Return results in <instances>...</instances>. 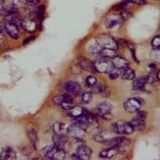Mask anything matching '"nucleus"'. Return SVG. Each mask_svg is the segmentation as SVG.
I'll return each instance as SVG.
<instances>
[{"label": "nucleus", "mask_w": 160, "mask_h": 160, "mask_svg": "<svg viewBox=\"0 0 160 160\" xmlns=\"http://www.w3.org/2000/svg\"><path fill=\"white\" fill-rule=\"evenodd\" d=\"M41 153H42L45 159H49V160H62L66 158V151L63 149L57 148L54 145L44 148L41 150Z\"/></svg>", "instance_id": "f257e3e1"}, {"label": "nucleus", "mask_w": 160, "mask_h": 160, "mask_svg": "<svg viewBox=\"0 0 160 160\" xmlns=\"http://www.w3.org/2000/svg\"><path fill=\"white\" fill-rule=\"evenodd\" d=\"M112 109H113L112 104L108 101H104V102L99 103L98 105L96 106L95 112H96V115L100 118H102V119L111 120L113 118Z\"/></svg>", "instance_id": "f03ea898"}, {"label": "nucleus", "mask_w": 160, "mask_h": 160, "mask_svg": "<svg viewBox=\"0 0 160 160\" xmlns=\"http://www.w3.org/2000/svg\"><path fill=\"white\" fill-rule=\"evenodd\" d=\"M52 101H53V103L55 104V105L59 106L60 108H62L63 110H66V111L74 106L73 97L71 95H69L68 93L59 94V95L54 96Z\"/></svg>", "instance_id": "7ed1b4c3"}, {"label": "nucleus", "mask_w": 160, "mask_h": 160, "mask_svg": "<svg viewBox=\"0 0 160 160\" xmlns=\"http://www.w3.org/2000/svg\"><path fill=\"white\" fill-rule=\"evenodd\" d=\"M95 41L103 48H109V49H113V50H117L119 48V46L117 44V41L111 36H109V34H105V33L99 34V36L96 37Z\"/></svg>", "instance_id": "20e7f679"}, {"label": "nucleus", "mask_w": 160, "mask_h": 160, "mask_svg": "<svg viewBox=\"0 0 160 160\" xmlns=\"http://www.w3.org/2000/svg\"><path fill=\"white\" fill-rule=\"evenodd\" d=\"M112 131L113 133L118 135H132L135 132L130 123L124 121H119L112 124Z\"/></svg>", "instance_id": "39448f33"}, {"label": "nucleus", "mask_w": 160, "mask_h": 160, "mask_svg": "<svg viewBox=\"0 0 160 160\" xmlns=\"http://www.w3.org/2000/svg\"><path fill=\"white\" fill-rule=\"evenodd\" d=\"M3 29L4 32L13 39L20 38V28L19 25L12 22L10 20H6L3 22Z\"/></svg>", "instance_id": "423d86ee"}, {"label": "nucleus", "mask_w": 160, "mask_h": 160, "mask_svg": "<svg viewBox=\"0 0 160 160\" xmlns=\"http://www.w3.org/2000/svg\"><path fill=\"white\" fill-rule=\"evenodd\" d=\"M143 99L140 98V97H132V98H129L128 100L125 101L124 109L129 113L138 112L143 105Z\"/></svg>", "instance_id": "0eeeda50"}, {"label": "nucleus", "mask_w": 160, "mask_h": 160, "mask_svg": "<svg viewBox=\"0 0 160 160\" xmlns=\"http://www.w3.org/2000/svg\"><path fill=\"white\" fill-rule=\"evenodd\" d=\"M94 67L97 73L106 74L109 73L114 68L113 63L109 58H99L94 62Z\"/></svg>", "instance_id": "6e6552de"}, {"label": "nucleus", "mask_w": 160, "mask_h": 160, "mask_svg": "<svg viewBox=\"0 0 160 160\" xmlns=\"http://www.w3.org/2000/svg\"><path fill=\"white\" fill-rule=\"evenodd\" d=\"M27 135L33 149H38V126L34 124H30L27 127Z\"/></svg>", "instance_id": "1a4fd4ad"}, {"label": "nucleus", "mask_w": 160, "mask_h": 160, "mask_svg": "<svg viewBox=\"0 0 160 160\" xmlns=\"http://www.w3.org/2000/svg\"><path fill=\"white\" fill-rule=\"evenodd\" d=\"M20 27L22 28L25 32L32 33V32H34L38 31V23L36 20H33L32 18H25V19L21 20Z\"/></svg>", "instance_id": "9d476101"}, {"label": "nucleus", "mask_w": 160, "mask_h": 160, "mask_svg": "<svg viewBox=\"0 0 160 160\" xmlns=\"http://www.w3.org/2000/svg\"><path fill=\"white\" fill-rule=\"evenodd\" d=\"M64 88H65V92L71 96H77L82 92L81 86L77 82H74V81H68L65 83Z\"/></svg>", "instance_id": "9b49d317"}, {"label": "nucleus", "mask_w": 160, "mask_h": 160, "mask_svg": "<svg viewBox=\"0 0 160 160\" xmlns=\"http://www.w3.org/2000/svg\"><path fill=\"white\" fill-rule=\"evenodd\" d=\"M52 140H53L54 147H56L57 148H60V149H63V150H65L66 147L69 144V142H70L69 138L66 136V134H62V135L54 134Z\"/></svg>", "instance_id": "f8f14e48"}, {"label": "nucleus", "mask_w": 160, "mask_h": 160, "mask_svg": "<svg viewBox=\"0 0 160 160\" xmlns=\"http://www.w3.org/2000/svg\"><path fill=\"white\" fill-rule=\"evenodd\" d=\"M131 143V141L129 138H125V137H118V138H111V140H106L104 144H107L108 147H127Z\"/></svg>", "instance_id": "ddd939ff"}, {"label": "nucleus", "mask_w": 160, "mask_h": 160, "mask_svg": "<svg viewBox=\"0 0 160 160\" xmlns=\"http://www.w3.org/2000/svg\"><path fill=\"white\" fill-rule=\"evenodd\" d=\"M118 154H120L119 148L117 147H109L107 148H104L99 152V158L102 159H112L115 158Z\"/></svg>", "instance_id": "4468645a"}, {"label": "nucleus", "mask_w": 160, "mask_h": 160, "mask_svg": "<svg viewBox=\"0 0 160 160\" xmlns=\"http://www.w3.org/2000/svg\"><path fill=\"white\" fill-rule=\"evenodd\" d=\"M125 22L122 18L121 14H116V15H111L106 20V28L107 29H113V28L119 27Z\"/></svg>", "instance_id": "2eb2a0df"}, {"label": "nucleus", "mask_w": 160, "mask_h": 160, "mask_svg": "<svg viewBox=\"0 0 160 160\" xmlns=\"http://www.w3.org/2000/svg\"><path fill=\"white\" fill-rule=\"evenodd\" d=\"M76 153L78 154L80 160H87V159H89L92 155V150L90 148H88V145L86 144H82V145H80L77 148V152Z\"/></svg>", "instance_id": "dca6fc26"}, {"label": "nucleus", "mask_w": 160, "mask_h": 160, "mask_svg": "<svg viewBox=\"0 0 160 160\" xmlns=\"http://www.w3.org/2000/svg\"><path fill=\"white\" fill-rule=\"evenodd\" d=\"M78 63L82 67L83 71H88L92 73H96L95 67H94V62H92L89 59L86 57H79Z\"/></svg>", "instance_id": "f3484780"}, {"label": "nucleus", "mask_w": 160, "mask_h": 160, "mask_svg": "<svg viewBox=\"0 0 160 160\" xmlns=\"http://www.w3.org/2000/svg\"><path fill=\"white\" fill-rule=\"evenodd\" d=\"M88 112V111H87L85 108H82L81 106H73L69 110H67V115L70 118H72V119H76V118L86 115Z\"/></svg>", "instance_id": "a211bd4d"}, {"label": "nucleus", "mask_w": 160, "mask_h": 160, "mask_svg": "<svg viewBox=\"0 0 160 160\" xmlns=\"http://www.w3.org/2000/svg\"><path fill=\"white\" fill-rule=\"evenodd\" d=\"M17 155L16 152L14 151V149L12 148H4L1 152H0V159L2 160H12V159H16Z\"/></svg>", "instance_id": "6ab92c4d"}, {"label": "nucleus", "mask_w": 160, "mask_h": 160, "mask_svg": "<svg viewBox=\"0 0 160 160\" xmlns=\"http://www.w3.org/2000/svg\"><path fill=\"white\" fill-rule=\"evenodd\" d=\"M68 134H70L74 138H83V136L86 134V130L73 124L71 126H68Z\"/></svg>", "instance_id": "aec40b11"}, {"label": "nucleus", "mask_w": 160, "mask_h": 160, "mask_svg": "<svg viewBox=\"0 0 160 160\" xmlns=\"http://www.w3.org/2000/svg\"><path fill=\"white\" fill-rule=\"evenodd\" d=\"M112 63L115 68L121 69V70H123L125 68H128L130 66V62L127 59L120 56H115L114 58H112Z\"/></svg>", "instance_id": "412c9836"}, {"label": "nucleus", "mask_w": 160, "mask_h": 160, "mask_svg": "<svg viewBox=\"0 0 160 160\" xmlns=\"http://www.w3.org/2000/svg\"><path fill=\"white\" fill-rule=\"evenodd\" d=\"M148 85L147 82V76L145 77H140L134 79V82H133V89L134 90H142L144 89L145 87Z\"/></svg>", "instance_id": "4be33fe9"}, {"label": "nucleus", "mask_w": 160, "mask_h": 160, "mask_svg": "<svg viewBox=\"0 0 160 160\" xmlns=\"http://www.w3.org/2000/svg\"><path fill=\"white\" fill-rule=\"evenodd\" d=\"M52 130L54 132V134L56 135H62V134H66L68 133V125L62 122H57L53 125Z\"/></svg>", "instance_id": "5701e85b"}, {"label": "nucleus", "mask_w": 160, "mask_h": 160, "mask_svg": "<svg viewBox=\"0 0 160 160\" xmlns=\"http://www.w3.org/2000/svg\"><path fill=\"white\" fill-rule=\"evenodd\" d=\"M130 124L132 125V127L134 128L135 131H138V132H142L145 129V120H142L140 118H135L133 119Z\"/></svg>", "instance_id": "b1692460"}, {"label": "nucleus", "mask_w": 160, "mask_h": 160, "mask_svg": "<svg viewBox=\"0 0 160 160\" xmlns=\"http://www.w3.org/2000/svg\"><path fill=\"white\" fill-rule=\"evenodd\" d=\"M99 58H109L112 59L116 56V50L109 49V48H102L101 51L97 54Z\"/></svg>", "instance_id": "393cba45"}, {"label": "nucleus", "mask_w": 160, "mask_h": 160, "mask_svg": "<svg viewBox=\"0 0 160 160\" xmlns=\"http://www.w3.org/2000/svg\"><path fill=\"white\" fill-rule=\"evenodd\" d=\"M121 78L123 80H127V81L134 80L136 78V73H135V71L133 70V69H131L130 67L125 68L122 70Z\"/></svg>", "instance_id": "a878e982"}, {"label": "nucleus", "mask_w": 160, "mask_h": 160, "mask_svg": "<svg viewBox=\"0 0 160 160\" xmlns=\"http://www.w3.org/2000/svg\"><path fill=\"white\" fill-rule=\"evenodd\" d=\"M121 74H122V70H121V69H117L115 67L108 73L110 80H116L118 78H120L121 77Z\"/></svg>", "instance_id": "bb28decb"}, {"label": "nucleus", "mask_w": 160, "mask_h": 160, "mask_svg": "<svg viewBox=\"0 0 160 160\" xmlns=\"http://www.w3.org/2000/svg\"><path fill=\"white\" fill-rule=\"evenodd\" d=\"M83 70L82 69V67L80 66V64L78 63V62H76V63H74L70 69H69V72H70L72 75H79L82 72Z\"/></svg>", "instance_id": "cd10ccee"}, {"label": "nucleus", "mask_w": 160, "mask_h": 160, "mask_svg": "<svg viewBox=\"0 0 160 160\" xmlns=\"http://www.w3.org/2000/svg\"><path fill=\"white\" fill-rule=\"evenodd\" d=\"M107 87L104 85V83H98L97 82L96 85L93 87V88H92V92L93 93H96V94H101L104 90H105V88H106Z\"/></svg>", "instance_id": "c85d7f7f"}, {"label": "nucleus", "mask_w": 160, "mask_h": 160, "mask_svg": "<svg viewBox=\"0 0 160 160\" xmlns=\"http://www.w3.org/2000/svg\"><path fill=\"white\" fill-rule=\"evenodd\" d=\"M102 48H103V47H102L101 45H99V44L95 41V43L92 44V46H90V47L88 48V51H89L90 53L94 54V55H97V54H98V53L101 51Z\"/></svg>", "instance_id": "c756f323"}, {"label": "nucleus", "mask_w": 160, "mask_h": 160, "mask_svg": "<svg viewBox=\"0 0 160 160\" xmlns=\"http://www.w3.org/2000/svg\"><path fill=\"white\" fill-rule=\"evenodd\" d=\"M92 99V92H86L82 94V102L85 103V104H88Z\"/></svg>", "instance_id": "7c9ffc66"}, {"label": "nucleus", "mask_w": 160, "mask_h": 160, "mask_svg": "<svg viewBox=\"0 0 160 160\" xmlns=\"http://www.w3.org/2000/svg\"><path fill=\"white\" fill-rule=\"evenodd\" d=\"M97 82H97V80L94 76H88V77H87V79H86V83H87V86H88L89 88H93Z\"/></svg>", "instance_id": "2f4dec72"}, {"label": "nucleus", "mask_w": 160, "mask_h": 160, "mask_svg": "<svg viewBox=\"0 0 160 160\" xmlns=\"http://www.w3.org/2000/svg\"><path fill=\"white\" fill-rule=\"evenodd\" d=\"M151 46L153 49H160V36L154 37V38L151 40Z\"/></svg>", "instance_id": "473e14b6"}, {"label": "nucleus", "mask_w": 160, "mask_h": 160, "mask_svg": "<svg viewBox=\"0 0 160 160\" xmlns=\"http://www.w3.org/2000/svg\"><path fill=\"white\" fill-rule=\"evenodd\" d=\"M93 138H94V141H95V142H102V143H104V142H105V141H106V138H105V136H104L103 133H98V134H96V135L93 137Z\"/></svg>", "instance_id": "72a5a7b5"}, {"label": "nucleus", "mask_w": 160, "mask_h": 160, "mask_svg": "<svg viewBox=\"0 0 160 160\" xmlns=\"http://www.w3.org/2000/svg\"><path fill=\"white\" fill-rule=\"evenodd\" d=\"M5 41H6V36L3 29V24H0V44L4 43Z\"/></svg>", "instance_id": "f704fd0d"}, {"label": "nucleus", "mask_w": 160, "mask_h": 160, "mask_svg": "<svg viewBox=\"0 0 160 160\" xmlns=\"http://www.w3.org/2000/svg\"><path fill=\"white\" fill-rule=\"evenodd\" d=\"M151 57L155 62L160 64V49H154V51L152 52Z\"/></svg>", "instance_id": "c9c22d12"}, {"label": "nucleus", "mask_w": 160, "mask_h": 160, "mask_svg": "<svg viewBox=\"0 0 160 160\" xmlns=\"http://www.w3.org/2000/svg\"><path fill=\"white\" fill-rule=\"evenodd\" d=\"M156 81H157V78L155 75L149 74L148 76H147V82H148V83H149V85H154Z\"/></svg>", "instance_id": "e433bc0d"}, {"label": "nucleus", "mask_w": 160, "mask_h": 160, "mask_svg": "<svg viewBox=\"0 0 160 160\" xmlns=\"http://www.w3.org/2000/svg\"><path fill=\"white\" fill-rule=\"evenodd\" d=\"M147 116H148V113L145 112V111H138V114H137V118H140L142 120H145L147 119Z\"/></svg>", "instance_id": "4c0bfd02"}, {"label": "nucleus", "mask_w": 160, "mask_h": 160, "mask_svg": "<svg viewBox=\"0 0 160 160\" xmlns=\"http://www.w3.org/2000/svg\"><path fill=\"white\" fill-rule=\"evenodd\" d=\"M5 10H6L5 4H4V2L2 1V0H0V15H4Z\"/></svg>", "instance_id": "58836bf2"}, {"label": "nucleus", "mask_w": 160, "mask_h": 160, "mask_svg": "<svg viewBox=\"0 0 160 160\" xmlns=\"http://www.w3.org/2000/svg\"><path fill=\"white\" fill-rule=\"evenodd\" d=\"M130 1L133 4H137V5H143L147 3V0H130Z\"/></svg>", "instance_id": "ea45409f"}, {"label": "nucleus", "mask_w": 160, "mask_h": 160, "mask_svg": "<svg viewBox=\"0 0 160 160\" xmlns=\"http://www.w3.org/2000/svg\"><path fill=\"white\" fill-rule=\"evenodd\" d=\"M110 94H111V90L108 88H105V90H104V92L100 94L101 96H103V97H109L110 96Z\"/></svg>", "instance_id": "a19ab883"}, {"label": "nucleus", "mask_w": 160, "mask_h": 160, "mask_svg": "<svg viewBox=\"0 0 160 160\" xmlns=\"http://www.w3.org/2000/svg\"><path fill=\"white\" fill-rule=\"evenodd\" d=\"M33 38H34L33 37H31V38H28V39L24 41V44H27L28 42H30V41H31V40H32Z\"/></svg>", "instance_id": "79ce46f5"}, {"label": "nucleus", "mask_w": 160, "mask_h": 160, "mask_svg": "<svg viewBox=\"0 0 160 160\" xmlns=\"http://www.w3.org/2000/svg\"><path fill=\"white\" fill-rule=\"evenodd\" d=\"M156 78H157V80L158 81H160V70L157 72V74H156Z\"/></svg>", "instance_id": "37998d69"}, {"label": "nucleus", "mask_w": 160, "mask_h": 160, "mask_svg": "<svg viewBox=\"0 0 160 160\" xmlns=\"http://www.w3.org/2000/svg\"><path fill=\"white\" fill-rule=\"evenodd\" d=\"M158 1H160V0H158Z\"/></svg>", "instance_id": "c03bdc74"}]
</instances>
